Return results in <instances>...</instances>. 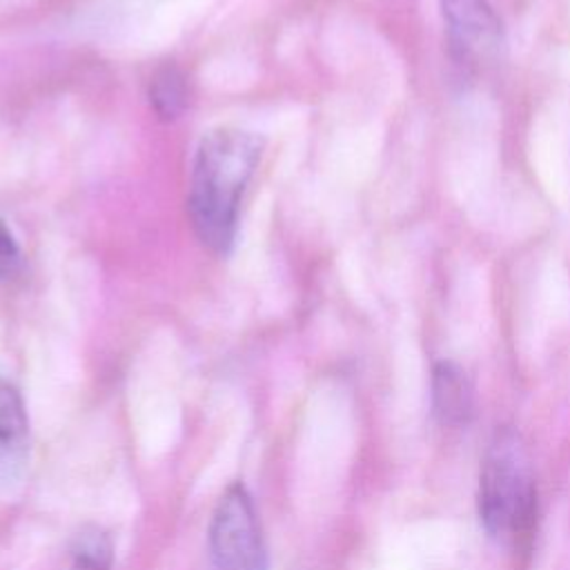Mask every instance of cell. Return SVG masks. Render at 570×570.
<instances>
[{"mask_svg":"<svg viewBox=\"0 0 570 570\" xmlns=\"http://www.w3.org/2000/svg\"><path fill=\"white\" fill-rule=\"evenodd\" d=\"M209 552L216 570H267L254 503L240 483L225 490L212 514Z\"/></svg>","mask_w":570,"mask_h":570,"instance_id":"3","label":"cell"},{"mask_svg":"<svg viewBox=\"0 0 570 570\" xmlns=\"http://www.w3.org/2000/svg\"><path fill=\"white\" fill-rule=\"evenodd\" d=\"M432 412L443 425H463L474 412L472 385L452 361H439L432 370Z\"/></svg>","mask_w":570,"mask_h":570,"instance_id":"6","label":"cell"},{"mask_svg":"<svg viewBox=\"0 0 570 570\" xmlns=\"http://www.w3.org/2000/svg\"><path fill=\"white\" fill-rule=\"evenodd\" d=\"M189 102L187 76L176 65L160 67L149 82V105L160 120H176Z\"/></svg>","mask_w":570,"mask_h":570,"instance_id":"7","label":"cell"},{"mask_svg":"<svg viewBox=\"0 0 570 570\" xmlns=\"http://www.w3.org/2000/svg\"><path fill=\"white\" fill-rule=\"evenodd\" d=\"M114 546L105 530L82 528L69 546V570H111Z\"/></svg>","mask_w":570,"mask_h":570,"instance_id":"8","label":"cell"},{"mask_svg":"<svg viewBox=\"0 0 570 570\" xmlns=\"http://www.w3.org/2000/svg\"><path fill=\"white\" fill-rule=\"evenodd\" d=\"M22 267L20 245L9 229V225L0 218V278L13 276Z\"/></svg>","mask_w":570,"mask_h":570,"instance_id":"9","label":"cell"},{"mask_svg":"<svg viewBox=\"0 0 570 570\" xmlns=\"http://www.w3.org/2000/svg\"><path fill=\"white\" fill-rule=\"evenodd\" d=\"M263 145L254 131L218 127L196 147L187 214L196 238L216 256H227L234 247L243 194L258 169Z\"/></svg>","mask_w":570,"mask_h":570,"instance_id":"1","label":"cell"},{"mask_svg":"<svg viewBox=\"0 0 570 570\" xmlns=\"http://www.w3.org/2000/svg\"><path fill=\"white\" fill-rule=\"evenodd\" d=\"M537 514V488L521 439L503 430L490 443L479 474V517L505 546L528 541Z\"/></svg>","mask_w":570,"mask_h":570,"instance_id":"2","label":"cell"},{"mask_svg":"<svg viewBox=\"0 0 570 570\" xmlns=\"http://www.w3.org/2000/svg\"><path fill=\"white\" fill-rule=\"evenodd\" d=\"M29 419L13 383L0 379V476H13L27 456Z\"/></svg>","mask_w":570,"mask_h":570,"instance_id":"5","label":"cell"},{"mask_svg":"<svg viewBox=\"0 0 570 570\" xmlns=\"http://www.w3.org/2000/svg\"><path fill=\"white\" fill-rule=\"evenodd\" d=\"M452 53L474 67L494 60L503 49V24L488 0H441Z\"/></svg>","mask_w":570,"mask_h":570,"instance_id":"4","label":"cell"}]
</instances>
